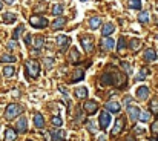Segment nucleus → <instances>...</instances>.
I'll return each instance as SVG.
<instances>
[{
    "label": "nucleus",
    "mask_w": 158,
    "mask_h": 141,
    "mask_svg": "<svg viewBox=\"0 0 158 141\" xmlns=\"http://www.w3.org/2000/svg\"><path fill=\"white\" fill-rule=\"evenodd\" d=\"M101 84L104 86H114L118 89H124L127 86V77L120 74L117 69H107L101 74Z\"/></svg>",
    "instance_id": "f257e3e1"
},
{
    "label": "nucleus",
    "mask_w": 158,
    "mask_h": 141,
    "mask_svg": "<svg viewBox=\"0 0 158 141\" xmlns=\"http://www.w3.org/2000/svg\"><path fill=\"white\" fill-rule=\"evenodd\" d=\"M25 68H26V75L29 78H32V80L39 78V75H40V63L37 60H28Z\"/></svg>",
    "instance_id": "f03ea898"
},
{
    "label": "nucleus",
    "mask_w": 158,
    "mask_h": 141,
    "mask_svg": "<svg viewBox=\"0 0 158 141\" xmlns=\"http://www.w3.org/2000/svg\"><path fill=\"white\" fill-rule=\"evenodd\" d=\"M22 112H23V107L20 104H8V107L5 110V118L6 120H13L14 117L22 115Z\"/></svg>",
    "instance_id": "7ed1b4c3"
},
{
    "label": "nucleus",
    "mask_w": 158,
    "mask_h": 141,
    "mask_svg": "<svg viewBox=\"0 0 158 141\" xmlns=\"http://www.w3.org/2000/svg\"><path fill=\"white\" fill-rule=\"evenodd\" d=\"M29 25L32 28H46L48 26V20L45 17H39V16H32L29 19Z\"/></svg>",
    "instance_id": "20e7f679"
},
{
    "label": "nucleus",
    "mask_w": 158,
    "mask_h": 141,
    "mask_svg": "<svg viewBox=\"0 0 158 141\" xmlns=\"http://www.w3.org/2000/svg\"><path fill=\"white\" fill-rule=\"evenodd\" d=\"M98 123H100V127H101V130L103 129H106L107 126H109V123H111V113H109V110L107 112H101L100 113V117H98Z\"/></svg>",
    "instance_id": "39448f33"
},
{
    "label": "nucleus",
    "mask_w": 158,
    "mask_h": 141,
    "mask_svg": "<svg viewBox=\"0 0 158 141\" xmlns=\"http://www.w3.org/2000/svg\"><path fill=\"white\" fill-rule=\"evenodd\" d=\"M124 124H126L124 118H123V117H118V118H117V121H115V126H114V129L111 130V135H112V136H117V135H118V133L123 130Z\"/></svg>",
    "instance_id": "423d86ee"
},
{
    "label": "nucleus",
    "mask_w": 158,
    "mask_h": 141,
    "mask_svg": "<svg viewBox=\"0 0 158 141\" xmlns=\"http://www.w3.org/2000/svg\"><path fill=\"white\" fill-rule=\"evenodd\" d=\"M83 109H85V112H86V113L92 115V113H95V112L98 110V104H97V101L89 100V101H86V103L83 104Z\"/></svg>",
    "instance_id": "0eeeda50"
},
{
    "label": "nucleus",
    "mask_w": 158,
    "mask_h": 141,
    "mask_svg": "<svg viewBox=\"0 0 158 141\" xmlns=\"http://www.w3.org/2000/svg\"><path fill=\"white\" fill-rule=\"evenodd\" d=\"M81 45H83V48H85V51L88 54H91L94 51V40H92V37H88V35L81 37Z\"/></svg>",
    "instance_id": "6e6552de"
},
{
    "label": "nucleus",
    "mask_w": 158,
    "mask_h": 141,
    "mask_svg": "<svg viewBox=\"0 0 158 141\" xmlns=\"http://www.w3.org/2000/svg\"><path fill=\"white\" fill-rule=\"evenodd\" d=\"M126 112H127V115H129V118L132 121H135L137 118H140V113H141L140 109H138V106H127Z\"/></svg>",
    "instance_id": "1a4fd4ad"
},
{
    "label": "nucleus",
    "mask_w": 158,
    "mask_h": 141,
    "mask_svg": "<svg viewBox=\"0 0 158 141\" xmlns=\"http://www.w3.org/2000/svg\"><path fill=\"white\" fill-rule=\"evenodd\" d=\"M16 127H17V132H19V133H25V132L28 130V120H26L25 117H20L19 121H17V124H16Z\"/></svg>",
    "instance_id": "9d476101"
},
{
    "label": "nucleus",
    "mask_w": 158,
    "mask_h": 141,
    "mask_svg": "<svg viewBox=\"0 0 158 141\" xmlns=\"http://www.w3.org/2000/svg\"><path fill=\"white\" fill-rule=\"evenodd\" d=\"M137 94V98L140 100V101H143V100H146L147 97H149V87L147 86H141V87H138L137 91H135Z\"/></svg>",
    "instance_id": "9b49d317"
},
{
    "label": "nucleus",
    "mask_w": 158,
    "mask_h": 141,
    "mask_svg": "<svg viewBox=\"0 0 158 141\" xmlns=\"http://www.w3.org/2000/svg\"><path fill=\"white\" fill-rule=\"evenodd\" d=\"M52 141H65V132L62 129H51Z\"/></svg>",
    "instance_id": "f8f14e48"
},
{
    "label": "nucleus",
    "mask_w": 158,
    "mask_h": 141,
    "mask_svg": "<svg viewBox=\"0 0 158 141\" xmlns=\"http://www.w3.org/2000/svg\"><path fill=\"white\" fill-rule=\"evenodd\" d=\"M104 107H106V110H109V112H112V113H117V112H120V109H121L120 103H117V101H107V103L104 104Z\"/></svg>",
    "instance_id": "ddd939ff"
},
{
    "label": "nucleus",
    "mask_w": 158,
    "mask_h": 141,
    "mask_svg": "<svg viewBox=\"0 0 158 141\" xmlns=\"http://www.w3.org/2000/svg\"><path fill=\"white\" fill-rule=\"evenodd\" d=\"M69 43H71V40H69L68 35H58V37H57V45H58L62 49H66V48L69 46Z\"/></svg>",
    "instance_id": "4468645a"
},
{
    "label": "nucleus",
    "mask_w": 158,
    "mask_h": 141,
    "mask_svg": "<svg viewBox=\"0 0 158 141\" xmlns=\"http://www.w3.org/2000/svg\"><path fill=\"white\" fill-rule=\"evenodd\" d=\"M101 46H103L106 51H114V48H115V42H114L112 39H109V37H104V39L101 40Z\"/></svg>",
    "instance_id": "2eb2a0df"
},
{
    "label": "nucleus",
    "mask_w": 158,
    "mask_h": 141,
    "mask_svg": "<svg viewBox=\"0 0 158 141\" xmlns=\"http://www.w3.org/2000/svg\"><path fill=\"white\" fill-rule=\"evenodd\" d=\"M65 25H66V19H63V17H58V19H55V20L52 22V29H54V31L63 29V28H65Z\"/></svg>",
    "instance_id": "dca6fc26"
},
{
    "label": "nucleus",
    "mask_w": 158,
    "mask_h": 141,
    "mask_svg": "<svg viewBox=\"0 0 158 141\" xmlns=\"http://www.w3.org/2000/svg\"><path fill=\"white\" fill-rule=\"evenodd\" d=\"M114 31H115L114 23H106V25L103 26V29H101V35H103V37H109Z\"/></svg>",
    "instance_id": "f3484780"
},
{
    "label": "nucleus",
    "mask_w": 158,
    "mask_h": 141,
    "mask_svg": "<svg viewBox=\"0 0 158 141\" xmlns=\"http://www.w3.org/2000/svg\"><path fill=\"white\" fill-rule=\"evenodd\" d=\"M144 60H146V61H155V60H156V52H155V49H152V48L146 49V51H144Z\"/></svg>",
    "instance_id": "a211bd4d"
},
{
    "label": "nucleus",
    "mask_w": 158,
    "mask_h": 141,
    "mask_svg": "<svg viewBox=\"0 0 158 141\" xmlns=\"http://www.w3.org/2000/svg\"><path fill=\"white\" fill-rule=\"evenodd\" d=\"M34 124H36L37 129H43L45 127V118L40 113H36L34 115Z\"/></svg>",
    "instance_id": "6ab92c4d"
},
{
    "label": "nucleus",
    "mask_w": 158,
    "mask_h": 141,
    "mask_svg": "<svg viewBox=\"0 0 158 141\" xmlns=\"http://www.w3.org/2000/svg\"><path fill=\"white\" fill-rule=\"evenodd\" d=\"M2 20H3V23L11 25V23H14V22H16V14H13V13H5V14H3V17H2Z\"/></svg>",
    "instance_id": "aec40b11"
},
{
    "label": "nucleus",
    "mask_w": 158,
    "mask_h": 141,
    "mask_svg": "<svg viewBox=\"0 0 158 141\" xmlns=\"http://www.w3.org/2000/svg\"><path fill=\"white\" fill-rule=\"evenodd\" d=\"M17 138V132L14 129H6L5 132V141H16Z\"/></svg>",
    "instance_id": "412c9836"
},
{
    "label": "nucleus",
    "mask_w": 158,
    "mask_h": 141,
    "mask_svg": "<svg viewBox=\"0 0 158 141\" xmlns=\"http://www.w3.org/2000/svg\"><path fill=\"white\" fill-rule=\"evenodd\" d=\"M83 77H85V74H83V71H81V69H78V71H75V72H74V75H72V78L69 80V83H75V81H81V80H83Z\"/></svg>",
    "instance_id": "4be33fe9"
},
{
    "label": "nucleus",
    "mask_w": 158,
    "mask_h": 141,
    "mask_svg": "<svg viewBox=\"0 0 158 141\" xmlns=\"http://www.w3.org/2000/svg\"><path fill=\"white\" fill-rule=\"evenodd\" d=\"M74 95H75L77 98H86V97H88V89H86V87H77V89L74 91Z\"/></svg>",
    "instance_id": "5701e85b"
},
{
    "label": "nucleus",
    "mask_w": 158,
    "mask_h": 141,
    "mask_svg": "<svg viewBox=\"0 0 158 141\" xmlns=\"http://www.w3.org/2000/svg\"><path fill=\"white\" fill-rule=\"evenodd\" d=\"M100 25H101V19H100V17H92V19H89V28H91V29H97Z\"/></svg>",
    "instance_id": "b1692460"
},
{
    "label": "nucleus",
    "mask_w": 158,
    "mask_h": 141,
    "mask_svg": "<svg viewBox=\"0 0 158 141\" xmlns=\"http://www.w3.org/2000/svg\"><path fill=\"white\" fill-rule=\"evenodd\" d=\"M16 60H17L16 55H9V54L0 57V61H2V63H16Z\"/></svg>",
    "instance_id": "393cba45"
},
{
    "label": "nucleus",
    "mask_w": 158,
    "mask_h": 141,
    "mask_svg": "<svg viewBox=\"0 0 158 141\" xmlns=\"http://www.w3.org/2000/svg\"><path fill=\"white\" fill-rule=\"evenodd\" d=\"M149 17H150V14H149L147 11H143V13L138 14V22H140V23H147V22H149Z\"/></svg>",
    "instance_id": "a878e982"
},
{
    "label": "nucleus",
    "mask_w": 158,
    "mask_h": 141,
    "mask_svg": "<svg viewBox=\"0 0 158 141\" xmlns=\"http://www.w3.org/2000/svg\"><path fill=\"white\" fill-rule=\"evenodd\" d=\"M124 48H126V40H124V37L121 35V37L118 39V45H117V51H118L120 54H123V52H124Z\"/></svg>",
    "instance_id": "bb28decb"
},
{
    "label": "nucleus",
    "mask_w": 158,
    "mask_h": 141,
    "mask_svg": "<svg viewBox=\"0 0 158 141\" xmlns=\"http://www.w3.org/2000/svg\"><path fill=\"white\" fill-rule=\"evenodd\" d=\"M130 49L134 51V52H137L138 49H141V42L138 40V39H134V40H130Z\"/></svg>",
    "instance_id": "cd10ccee"
},
{
    "label": "nucleus",
    "mask_w": 158,
    "mask_h": 141,
    "mask_svg": "<svg viewBox=\"0 0 158 141\" xmlns=\"http://www.w3.org/2000/svg\"><path fill=\"white\" fill-rule=\"evenodd\" d=\"M149 109H150V112H152V113L158 115V98H153V100L150 101V104H149Z\"/></svg>",
    "instance_id": "c85d7f7f"
},
{
    "label": "nucleus",
    "mask_w": 158,
    "mask_h": 141,
    "mask_svg": "<svg viewBox=\"0 0 158 141\" xmlns=\"http://www.w3.org/2000/svg\"><path fill=\"white\" fill-rule=\"evenodd\" d=\"M127 6H129L130 9H140V8H141V0H129Z\"/></svg>",
    "instance_id": "c756f323"
},
{
    "label": "nucleus",
    "mask_w": 158,
    "mask_h": 141,
    "mask_svg": "<svg viewBox=\"0 0 158 141\" xmlns=\"http://www.w3.org/2000/svg\"><path fill=\"white\" fill-rule=\"evenodd\" d=\"M69 55H71L69 58H71V61H72V63H77V61L80 60V52L77 51V48H74V49L71 51V54H69Z\"/></svg>",
    "instance_id": "7c9ffc66"
},
{
    "label": "nucleus",
    "mask_w": 158,
    "mask_h": 141,
    "mask_svg": "<svg viewBox=\"0 0 158 141\" xmlns=\"http://www.w3.org/2000/svg\"><path fill=\"white\" fill-rule=\"evenodd\" d=\"M43 42H45V39H43V37H40V35H37V37L34 39V43H32V45H34V48H36V49H40V48L43 46Z\"/></svg>",
    "instance_id": "2f4dec72"
},
{
    "label": "nucleus",
    "mask_w": 158,
    "mask_h": 141,
    "mask_svg": "<svg viewBox=\"0 0 158 141\" xmlns=\"http://www.w3.org/2000/svg\"><path fill=\"white\" fill-rule=\"evenodd\" d=\"M16 74V68L14 66H6V68H3V75L5 77H11V75H14Z\"/></svg>",
    "instance_id": "473e14b6"
},
{
    "label": "nucleus",
    "mask_w": 158,
    "mask_h": 141,
    "mask_svg": "<svg viewBox=\"0 0 158 141\" xmlns=\"http://www.w3.org/2000/svg\"><path fill=\"white\" fill-rule=\"evenodd\" d=\"M147 74H149V69H147V68H141V71H140L138 75H137V80H138V81H143Z\"/></svg>",
    "instance_id": "72a5a7b5"
},
{
    "label": "nucleus",
    "mask_w": 158,
    "mask_h": 141,
    "mask_svg": "<svg viewBox=\"0 0 158 141\" xmlns=\"http://www.w3.org/2000/svg\"><path fill=\"white\" fill-rule=\"evenodd\" d=\"M51 121H52V126H55V127H60V126L63 124V120H62L58 115L52 117V118H51Z\"/></svg>",
    "instance_id": "f704fd0d"
},
{
    "label": "nucleus",
    "mask_w": 158,
    "mask_h": 141,
    "mask_svg": "<svg viewBox=\"0 0 158 141\" xmlns=\"http://www.w3.org/2000/svg\"><path fill=\"white\" fill-rule=\"evenodd\" d=\"M63 9H65V8H63L62 5H54V6H52V14H54V16H60V14L63 13Z\"/></svg>",
    "instance_id": "c9c22d12"
},
{
    "label": "nucleus",
    "mask_w": 158,
    "mask_h": 141,
    "mask_svg": "<svg viewBox=\"0 0 158 141\" xmlns=\"http://www.w3.org/2000/svg\"><path fill=\"white\" fill-rule=\"evenodd\" d=\"M23 29H25V28H23V25H20V26L13 32V39H14V40H19V37H20V34H22V31H23Z\"/></svg>",
    "instance_id": "e433bc0d"
},
{
    "label": "nucleus",
    "mask_w": 158,
    "mask_h": 141,
    "mask_svg": "<svg viewBox=\"0 0 158 141\" xmlns=\"http://www.w3.org/2000/svg\"><path fill=\"white\" fill-rule=\"evenodd\" d=\"M149 120H150V113H149V112H141V113H140V121L147 123Z\"/></svg>",
    "instance_id": "4c0bfd02"
},
{
    "label": "nucleus",
    "mask_w": 158,
    "mask_h": 141,
    "mask_svg": "<svg viewBox=\"0 0 158 141\" xmlns=\"http://www.w3.org/2000/svg\"><path fill=\"white\" fill-rule=\"evenodd\" d=\"M150 132H152V133H153L155 136L158 135V120L152 123V126H150Z\"/></svg>",
    "instance_id": "58836bf2"
},
{
    "label": "nucleus",
    "mask_w": 158,
    "mask_h": 141,
    "mask_svg": "<svg viewBox=\"0 0 158 141\" xmlns=\"http://www.w3.org/2000/svg\"><path fill=\"white\" fill-rule=\"evenodd\" d=\"M121 68H123V71H124L126 74H130V72H132L130 65H129V63H126V61H121Z\"/></svg>",
    "instance_id": "ea45409f"
},
{
    "label": "nucleus",
    "mask_w": 158,
    "mask_h": 141,
    "mask_svg": "<svg viewBox=\"0 0 158 141\" xmlns=\"http://www.w3.org/2000/svg\"><path fill=\"white\" fill-rule=\"evenodd\" d=\"M88 130H89L91 133H95V132H97V127H95V124H94L92 121L88 123Z\"/></svg>",
    "instance_id": "a19ab883"
},
{
    "label": "nucleus",
    "mask_w": 158,
    "mask_h": 141,
    "mask_svg": "<svg viewBox=\"0 0 158 141\" xmlns=\"http://www.w3.org/2000/svg\"><path fill=\"white\" fill-rule=\"evenodd\" d=\"M25 43H26V46L32 45V37H31V34H26V35H25Z\"/></svg>",
    "instance_id": "79ce46f5"
},
{
    "label": "nucleus",
    "mask_w": 158,
    "mask_h": 141,
    "mask_svg": "<svg viewBox=\"0 0 158 141\" xmlns=\"http://www.w3.org/2000/svg\"><path fill=\"white\" fill-rule=\"evenodd\" d=\"M8 48H9V49H16V48H17V40L13 39L11 42H8Z\"/></svg>",
    "instance_id": "37998d69"
},
{
    "label": "nucleus",
    "mask_w": 158,
    "mask_h": 141,
    "mask_svg": "<svg viewBox=\"0 0 158 141\" xmlns=\"http://www.w3.org/2000/svg\"><path fill=\"white\" fill-rule=\"evenodd\" d=\"M130 101H132V97H129V95L123 98V103H124V104H130Z\"/></svg>",
    "instance_id": "c03bdc74"
},
{
    "label": "nucleus",
    "mask_w": 158,
    "mask_h": 141,
    "mask_svg": "<svg viewBox=\"0 0 158 141\" xmlns=\"http://www.w3.org/2000/svg\"><path fill=\"white\" fill-rule=\"evenodd\" d=\"M58 89H60V92H62V94H63V95H65V97L68 98V91H66V89H65L63 86H58Z\"/></svg>",
    "instance_id": "a18cd8bd"
},
{
    "label": "nucleus",
    "mask_w": 158,
    "mask_h": 141,
    "mask_svg": "<svg viewBox=\"0 0 158 141\" xmlns=\"http://www.w3.org/2000/svg\"><path fill=\"white\" fill-rule=\"evenodd\" d=\"M45 63H46V66L49 68V66H51V65L54 63V60H51V58H46V60H45Z\"/></svg>",
    "instance_id": "49530a36"
},
{
    "label": "nucleus",
    "mask_w": 158,
    "mask_h": 141,
    "mask_svg": "<svg viewBox=\"0 0 158 141\" xmlns=\"http://www.w3.org/2000/svg\"><path fill=\"white\" fill-rule=\"evenodd\" d=\"M134 130H135L137 133H143V129H141V127H134Z\"/></svg>",
    "instance_id": "de8ad7c7"
},
{
    "label": "nucleus",
    "mask_w": 158,
    "mask_h": 141,
    "mask_svg": "<svg viewBox=\"0 0 158 141\" xmlns=\"http://www.w3.org/2000/svg\"><path fill=\"white\" fill-rule=\"evenodd\" d=\"M124 141H135V138H134V136H127Z\"/></svg>",
    "instance_id": "09e8293b"
},
{
    "label": "nucleus",
    "mask_w": 158,
    "mask_h": 141,
    "mask_svg": "<svg viewBox=\"0 0 158 141\" xmlns=\"http://www.w3.org/2000/svg\"><path fill=\"white\" fill-rule=\"evenodd\" d=\"M5 3H8V5H11V3H14V0H3Z\"/></svg>",
    "instance_id": "8fccbe9b"
},
{
    "label": "nucleus",
    "mask_w": 158,
    "mask_h": 141,
    "mask_svg": "<svg viewBox=\"0 0 158 141\" xmlns=\"http://www.w3.org/2000/svg\"><path fill=\"white\" fill-rule=\"evenodd\" d=\"M98 141H106V136H100V138H98Z\"/></svg>",
    "instance_id": "3c124183"
},
{
    "label": "nucleus",
    "mask_w": 158,
    "mask_h": 141,
    "mask_svg": "<svg viewBox=\"0 0 158 141\" xmlns=\"http://www.w3.org/2000/svg\"><path fill=\"white\" fill-rule=\"evenodd\" d=\"M150 141H158V139H156V138H152V139H150Z\"/></svg>",
    "instance_id": "603ef678"
},
{
    "label": "nucleus",
    "mask_w": 158,
    "mask_h": 141,
    "mask_svg": "<svg viewBox=\"0 0 158 141\" xmlns=\"http://www.w3.org/2000/svg\"><path fill=\"white\" fill-rule=\"evenodd\" d=\"M0 9H2V2H0Z\"/></svg>",
    "instance_id": "864d4df0"
},
{
    "label": "nucleus",
    "mask_w": 158,
    "mask_h": 141,
    "mask_svg": "<svg viewBox=\"0 0 158 141\" xmlns=\"http://www.w3.org/2000/svg\"><path fill=\"white\" fill-rule=\"evenodd\" d=\"M80 2H86V0H80Z\"/></svg>",
    "instance_id": "5fc2aeb1"
},
{
    "label": "nucleus",
    "mask_w": 158,
    "mask_h": 141,
    "mask_svg": "<svg viewBox=\"0 0 158 141\" xmlns=\"http://www.w3.org/2000/svg\"><path fill=\"white\" fill-rule=\"evenodd\" d=\"M26 141H31V139H26Z\"/></svg>",
    "instance_id": "6e6d98bb"
},
{
    "label": "nucleus",
    "mask_w": 158,
    "mask_h": 141,
    "mask_svg": "<svg viewBox=\"0 0 158 141\" xmlns=\"http://www.w3.org/2000/svg\"><path fill=\"white\" fill-rule=\"evenodd\" d=\"M156 39H158V35H156Z\"/></svg>",
    "instance_id": "4d7b16f0"
}]
</instances>
